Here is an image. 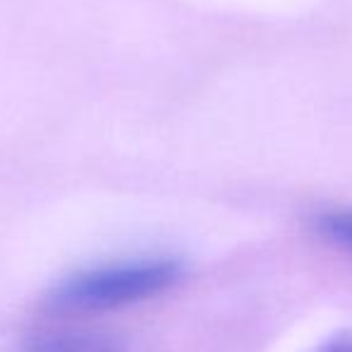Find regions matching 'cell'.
I'll list each match as a JSON object with an SVG mask.
<instances>
[{
	"mask_svg": "<svg viewBox=\"0 0 352 352\" xmlns=\"http://www.w3.org/2000/svg\"><path fill=\"white\" fill-rule=\"evenodd\" d=\"M318 232H321L328 241L342 246V249L352 254V208L323 215L321 220H318Z\"/></svg>",
	"mask_w": 352,
	"mask_h": 352,
	"instance_id": "cell-3",
	"label": "cell"
},
{
	"mask_svg": "<svg viewBox=\"0 0 352 352\" xmlns=\"http://www.w3.org/2000/svg\"><path fill=\"white\" fill-rule=\"evenodd\" d=\"M182 278L176 261H135L80 273L63 283L54 304L63 311H107L145 302L166 292Z\"/></svg>",
	"mask_w": 352,
	"mask_h": 352,
	"instance_id": "cell-1",
	"label": "cell"
},
{
	"mask_svg": "<svg viewBox=\"0 0 352 352\" xmlns=\"http://www.w3.org/2000/svg\"><path fill=\"white\" fill-rule=\"evenodd\" d=\"M309 352H352V331L336 333V336L318 342L316 347H311Z\"/></svg>",
	"mask_w": 352,
	"mask_h": 352,
	"instance_id": "cell-4",
	"label": "cell"
},
{
	"mask_svg": "<svg viewBox=\"0 0 352 352\" xmlns=\"http://www.w3.org/2000/svg\"><path fill=\"white\" fill-rule=\"evenodd\" d=\"M126 342L111 333L65 331L46 333L30 342L27 352H123Z\"/></svg>",
	"mask_w": 352,
	"mask_h": 352,
	"instance_id": "cell-2",
	"label": "cell"
}]
</instances>
